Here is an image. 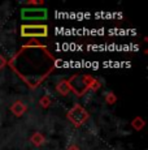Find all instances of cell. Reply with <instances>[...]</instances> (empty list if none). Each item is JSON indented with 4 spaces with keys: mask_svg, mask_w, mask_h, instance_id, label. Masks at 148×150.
<instances>
[{
    "mask_svg": "<svg viewBox=\"0 0 148 150\" xmlns=\"http://www.w3.org/2000/svg\"><path fill=\"white\" fill-rule=\"evenodd\" d=\"M8 64L30 88H36L55 68V57L43 46H25Z\"/></svg>",
    "mask_w": 148,
    "mask_h": 150,
    "instance_id": "6da1fadb",
    "label": "cell"
},
{
    "mask_svg": "<svg viewBox=\"0 0 148 150\" xmlns=\"http://www.w3.org/2000/svg\"><path fill=\"white\" fill-rule=\"evenodd\" d=\"M94 81V77L89 74H75L68 80L70 91L75 93L78 97H82L90 90V86Z\"/></svg>",
    "mask_w": 148,
    "mask_h": 150,
    "instance_id": "7a4b0ae2",
    "label": "cell"
},
{
    "mask_svg": "<svg viewBox=\"0 0 148 150\" xmlns=\"http://www.w3.org/2000/svg\"><path fill=\"white\" fill-rule=\"evenodd\" d=\"M68 119L75 127H81L82 124L89 119V112H87V110L84 108L83 106H81L79 103H75V105L68 111Z\"/></svg>",
    "mask_w": 148,
    "mask_h": 150,
    "instance_id": "3957f363",
    "label": "cell"
},
{
    "mask_svg": "<svg viewBox=\"0 0 148 150\" xmlns=\"http://www.w3.org/2000/svg\"><path fill=\"white\" fill-rule=\"evenodd\" d=\"M21 35L26 38H36V37H47L48 26L47 25H22Z\"/></svg>",
    "mask_w": 148,
    "mask_h": 150,
    "instance_id": "277c9868",
    "label": "cell"
},
{
    "mask_svg": "<svg viewBox=\"0 0 148 150\" xmlns=\"http://www.w3.org/2000/svg\"><path fill=\"white\" fill-rule=\"evenodd\" d=\"M21 17L26 21H40L47 18L45 8H24L21 11Z\"/></svg>",
    "mask_w": 148,
    "mask_h": 150,
    "instance_id": "5b68a950",
    "label": "cell"
},
{
    "mask_svg": "<svg viewBox=\"0 0 148 150\" xmlns=\"http://www.w3.org/2000/svg\"><path fill=\"white\" fill-rule=\"evenodd\" d=\"M26 111H27V106L25 105L24 102H21V100H16V102H13V105L10 106V112L17 117L22 116Z\"/></svg>",
    "mask_w": 148,
    "mask_h": 150,
    "instance_id": "8992f818",
    "label": "cell"
},
{
    "mask_svg": "<svg viewBox=\"0 0 148 150\" xmlns=\"http://www.w3.org/2000/svg\"><path fill=\"white\" fill-rule=\"evenodd\" d=\"M56 91L62 97H66L68 94L70 93V88H69V83H68V80H62L60 81L57 85H56Z\"/></svg>",
    "mask_w": 148,
    "mask_h": 150,
    "instance_id": "52a82bcc",
    "label": "cell"
},
{
    "mask_svg": "<svg viewBox=\"0 0 148 150\" xmlns=\"http://www.w3.org/2000/svg\"><path fill=\"white\" fill-rule=\"evenodd\" d=\"M30 141L34 146H38L39 148V146H42L45 142V137H44L43 133H40V132H34L30 137Z\"/></svg>",
    "mask_w": 148,
    "mask_h": 150,
    "instance_id": "ba28073f",
    "label": "cell"
},
{
    "mask_svg": "<svg viewBox=\"0 0 148 150\" xmlns=\"http://www.w3.org/2000/svg\"><path fill=\"white\" fill-rule=\"evenodd\" d=\"M144 125H146V122H144L143 117H140V116H136L131 120V127L135 131H142V129L144 128Z\"/></svg>",
    "mask_w": 148,
    "mask_h": 150,
    "instance_id": "9c48e42d",
    "label": "cell"
},
{
    "mask_svg": "<svg viewBox=\"0 0 148 150\" xmlns=\"http://www.w3.org/2000/svg\"><path fill=\"white\" fill-rule=\"evenodd\" d=\"M39 105H40V107H43V108H48L51 105H52L51 97L50 96H43L40 98V100H39Z\"/></svg>",
    "mask_w": 148,
    "mask_h": 150,
    "instance_id": "30bf717a",
    "label": "cell"
},
{
    "mask_svg": "<svg viewBox=\"0 0 148 150\" xmlns=\"http://www.w3.org/2000/svg\"><path fill=\"white\" fill-rule=\"evenodd\" d=\"M105 102H107L108 105H114V103L117 102V97L113 93H108V94H105Z\"/></svg>",
    "mask_w": 148,
    "mask_h": 150,
    "instance_id": "8fae6325",
    "label": "cell"
},
{
    "mask_svg": "<svg viewBox=\"0 0 148 150\" xmlns=\"http://www.w3.org/2000/svg\"><path fill=\"white\" fill-rule=\"evenodd\" d=\"M100 86H101V83L99 82L98 80L94 79V81H92V83H91V86H90V90L96 91V90H99V89H100Z\"/></svg>",
    "mask_w": 148,
    "mask_h": 150,
    "instance_id": "7c38bea8",
    "label": "cell"
},
{
    "mask_svg": "<svg viewBox=\"0 0 148 150\" xmlns=\"http://www.w3.org/2000/svg\"><path fill=\"white\" fill-rule=\"evenodd\" d=\"M7 59H5V57L4 56H3V55H0V69H1V68H4L5 67V65H7Z\"/></svg>",
    "mask_w": 148,
    "mask_h": 150,
    "instance_id": "4fadbf2b",
    "label": "cell"
},
{
    "mask_svg": "<svg viewBox=\"0 0 148 150\" xmlns=\"http://www.w3.org/2000/svg\"><path fill=\"white\" fill-rule=\"evenodd\" d=\"M27 4H29V5H38V4H43V1H38V0H30V1H27Z\"/></svg>",
    "mask_w": 148,
    "mask_h": 150,
    "instance_id": "5bb4252c",
    "label": "cell"
},
{
    "mask_svg": "<svg viewBox=\"0 0 148 150\" xmlns=\"http://www.w3.org/2000/svg\"><path fill=\"white\" fill-rule=\"evenodd\" d=\"M66 150H79V146L75 145V144H72V145H69V148Z\"/></svg>",
    "mask_w": 148,
    "mask_h": 150,
    "instance_id": "9a60e30c",
    "label": "cell"
}]
</instances>
